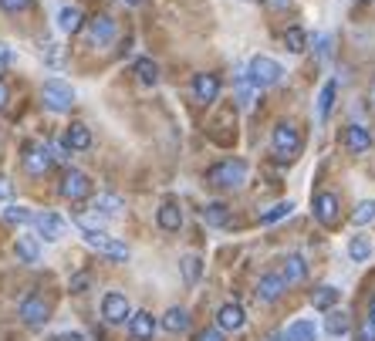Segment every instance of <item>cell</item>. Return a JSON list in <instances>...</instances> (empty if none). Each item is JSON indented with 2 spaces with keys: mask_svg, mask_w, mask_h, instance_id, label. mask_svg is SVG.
<instances>
[{
  "mask_svg": "<svg viewBox=\"0 0 375 341\" xmlns=\"http://www.w3.org/2000/svg\"><path fill=\"white\" fill-rule=\"evenodd\" d=\"M58 193H61L64 200L81 203V200H88V196H92V179H88L81 169H64L61 183H58Z\"/></svg>",
  "mask_w": 375,
  "mask_h": 341,
  "instance_id": "obj_6",
  "label": "cell"
},
{
  "mask_svg": "<svg viewBox=\"0 0 375 341\" xmlns=\"http://www.w3.org/2000/svg\"><path fill=\"white\" fill-rule=\"evenodd\" d=\"M200 217H203L206 227H227L230 223V206L227 203H206L200 210Z\"/></svg>",
  "mask_w": 375,
  "mask_h": 341,
  "instance_id": "obj_23",
  "label": "cell"
},
{
  "mask_svg": "<svg viewBox=\"0 0 375 341\" xmlns=\"http://www.w3.org/2000/svg\"><path fill=\"white\" fill-rule=\"evenodd\" d=\"M75 227H78L81 233H98L102 230V217H98V213H92V217L78 213V217H75Z\"/></svg>",
  "mask_w": 375,
  "mask_h": 341,
  "instance_id": "obj_37",
  "label": "cell"
},
{
  "mask_svg": "<svg viewBox=\"0 0 375 341\" xmlns=\"http://www.w3.org/2000/svg\"><path fill=\"white\" fill-rule=\"evenodd\" d=\"M284 75L281 61H274V58H267V54H257L254 61L247 64V78L254 81V88H270V85H278Z\"/></svg>",
  "mask_w": 375,
  "mask_h": 341,
  "instance_id": "obj_5",
  "label": "cell"
},
{
  "mask_svg": "<svg viewBox=\"0 0 375 341\" xmlns=\"http://www.w3.org/2000/svg\"><path fill=\"white\" fill-rule=\"evenodd\" d=\"M122 4H129V7H136V4H142V0H122Z\"/></svg>",
  "mask_w": 375,
  "mask_h": 341,
  "instance_id": "obj_49",
  "label": "cell"
},
{
  "mask_svg": "<svg viewBox=\"0 0 375 341\" xmlns=\"http://www.w3.org/2000/svg\"><path fill=\"white\" fill-rule=\"evenodd\" d=\"M47 341H85L78 335V331H61V335H54V338H47Z\"/></svg>",
  "mask_w": 375,
  "mask_h": 341,
  "instance_id": "obj_46",
  "label": "cell"
},
{
  "mask_svg": "<svg viewBox=\"0 0 375 341\" xmlns=\"http://www.w3.org/2000/svg\"><path fill=\"white\" fill-rule=\"evenodd\" d=\"M162 328H166L169 335H183V331H189L186 308H169L166 311V314H162Z\"/></svg>",
  "mask_w": 375,
  "mask_h": 341,
  "instance_id": "obj_24",
  "label": "cell"
},
{
  "mask_svg": "<svg viewBox=\"0 0 375 341\" xmlns=\"http://www.w3.org/2000/svg\"><path fill=\"white\" fill-rule=\"evenodd\" d=\"M11 61H14V51H11V47L0 41V75H4V68H7Z\"/></svg>",
  "mask_w": 375,
  "mask_h": 341,
  "instance_id": "obj_42",
  "label": "cell"
},
{
  "mask_svg": "<svg viewBox=\"0 0 375 341\" xmlns=\"http://www.w3.org/2000/svg\"><path fill=\"white\" fill-rule=\"evenodd\" d=\"M81 31H85V44L88 47H109L115 41V34H119V24L109 14H98V17H88Z\"/></svg>",
  "mask_w": 375,
  "mask_h": 341,
  "instance_id": "obj_2",
  "label": "cell"
},
{
  "mask_svg": "<svg viewBox=\"0 0 375 341\" xmlns=\"http://www.w3.org/2000/svg\"><path fill=\"white\" fill-rule=\"evenodd\" d=\"M129 331H132L136 341H153V335H156V318H153L149 311H132Z\"/></svg>",
  "mask_w": 375,
  "mask_h": 341,
  "instance_id": "obj_17",
  "label": "cell"
},
{
  "mask_svg": "<svg viewBox=\"0 0 375 341\" xmlns=\"http://www.w3.org/2000/svg\"><path fill=\"white\" fill-rule=\"evenodd\" d=\"M311 210H314V220H318L321 227H335V223H338V213H342V206H338V196H335V193H318Z\"/></svg>",
  "mask_w": 375,
  "mask_h": 341,
  "instance_id": "obj_10",
  "label": "cell"
},
{
  "mask_svg": "<svg viewBox=\"0 0 375 341\" xmlns=\"http://www.w3.org/2000/svg\"><path fill=\"white\" fill-rule=\"evenodd\" d=\"M14 196V186H11V179L7 176H0V203H7Z\"/></svg>",
  "mask_w": 375,
  "mask_h": 341,
  "instance_id": "obj_43",
  "label": "cell"
},
{
  "mask_svg": "<svg viewBox=\"0 0 375 341\" xmlns=\"http://www.w3.org/2000/svg\"><path fill=\"white\" fill-rule=\"evenodd\" d=\"M136 78H139V85H145V88L159 85V64L153 58H139L136 61Z\"/></svg>",
  "mask_w": 375,
  "mask_h": 341,
  "instance_id": "obj_29",
  "label": "cell"
},
{
  "mask_svg": "<svg viewBox=\"0 0 375 341\" xmlns=\"http://www.w3.org/2000/svg\"><path fill=\"white\" fill-rule=\"evenodd\" d=\"M156 223H159V230H166V233H179V227H183V210H179V206H176L172 200H166L162 206H159Z\"/></svg>",
  "mask_w": 375,
  "mask_h": 341,
  "instance_id": "obj_21",
  "label": "cell"
},
{
  "mask_svg": "<svg viewBox=\"0 0 375 341\" xmlns=\"http://www.w3.org/2000/svg\"><path fill=\"white\" fill-rule=\"evenodd\" d=\"M24 169L31 172V176H44L47 169H51V149L47 145H37V142H31L28 149H24Z\"/></svg>",
  "mask_w": 375,
  "mask_h": 341,
  "instance_id": "obj_11",
  "label": "cell"
},
{
  "mask_svg": "<svg viewBox=\"0 0 375 341\" xmlns=\"http://www.w3.org/2000/svg\"><path fill=\"white\" fill-rule=\"evenodd\" d=\"M7 98H11V88H7V85H4V81H0V109H4V105H7Z\"/></svg>",
  "mask_w": 375,
  "mask_h": 341,
  "instance_id": "obj_47",
  "label": "cell"
},
{
  "mask_svg": "<svg viewBox=\"0 0 375 341\" xmlns=\"http://www.w3.org/2000/svg\"><path fill=\"white\" fill-rule=\"evenodd\" d=\"M372 220H375V200L359 203V210L352 213V223H355V227H369Z\"/></svg>",
  "mask_w": 375,
  "mask_h": 341,
  "instance_id": "obj_36",
  "label": "cell"
},
{
  "mask_svg": "<svg viewBox=\"0 0 375 341\" xmlns=\"http://www.w3.org/2000/svg\"><path fill=\"white\" fill-rule=\"evenodd\" d=\"M17 314H20V321L28 328H44V321L51 318V304H47L41 294H31L20 301V311H17Z\"/></svg>",
  "mask_w": 375,
  "mask_h": 341,
  "instance_id": "obj_7",
  "label": "cell"
},
{
  "mask_svg": "<svg viewBox=\"0 0 375 341\" xmlns=\"http://www.w3.org/2000/svg\"><path fill=\"white\" fill-rule=\"evenodd\" d=\"M64 149H71V152H85V149H92V132H88V125H85V122H71V125H68V132H64Z\"/></svg>",
  "mask_w": 375,
  "mask_h": 341,
  "instance_id": "obj_19",
  "label": "cell"
},
{
  "mask_svg": "<svg viewBox=\"0 0 375 341\" xmlns=\"http://www.w3.org/2000/svg\"><path fill=\"white\" fill-rule=\"evenodd\" d=\"M179 267H183V277H186V284H196V280H200V274H203V261H200L196 253H186V257L179 261Z\"/></svg>",
  "mask_w": 375,
  "mask_h": 341,
  "instance_id": "obj_33",
  "label": "cell"
},
{
  "mask_svg": "<svg viewBox=\"0 0 375 341\" xmlns=\"http://www.w3.org/2000/svg\"><path fill=\"white\" fill-rule=\"evenodd\" d=\"M58 28H61L64 34H78L81 28H85V14H81V7L64 4L61 11H58Z\"/></svg>",
  "mask_w": 375,
  "mask_h": 341,
  "instance_id": "obj_22",
  "label": "cell"
},
{
  "mask_svg": "<svg viewBox=\"0 0 375 341\" xmlns=\"http://www.w3.org/2000/svg\"><path fill=\"white\" fill-rule=\"evenodd\" d=\"M14 253L20 264H37L41 261V247H37V240H31V237H20L14 244Z\"/></svg>",
  "mask_w": 375,
  "mask_h": 341,
  "instance_id": "obj_26",
  "label": "cell"
},
{
  "mask_svg": "<svg viewBox=\"0 0 375 341\" xmlns=\"http://www.w3.org/2000/svg\"><path fill=\"white\" fill-rule=\"evenodd\" d=\"M189 92H193V98H196V102L210 105V102H217V98H220V78H217V75H210V71H203V75L193 78Z\"/></svg>",
  "mask_w": 375,
  "mask_h": 341,
  "instance_id": "obj_12",
  "label": "cell"
},
{
  "mask_svg": "<svg viewBox=\"0 0 375 341\" xmlns=\"http://www.w3.org/2000/svg\"><path fill=\"white\" fill-rule=\"evenodd\" d=\"M102 318H105L109 325H125V321L132 318V304H129V297L119 294V291H109V294L102 297Z\"/></svg>",
  "mask_w": 375,
  "mask_h": 341,
  "instance_id": "obj_8",
  "label": "cell"
},
{
  "mask_svg": "<svg viewBox=\"0 0 375 341\" xmlns=\"http://www.w3.org/2000/svg\"><path fill=\"white\" fill-rule=\"evenodd\" d=\"M4 220L7 223H17V227H24V223H34V213L28 206H4Z\"/></svg>",
  "mask_w": 375,
  "mask_h": 341,
  "instance_id": "obj_34",
  "label": "cell"
},
{
  "mask_svg": "<svg viewBox=\"0 0 375 341\" xmlns=\"http://www.w3.org/2000/svg\"><path fill=\"white\" fill-rule=\"evenodd\" d=\"M355 341H375V321H362L359 328H355Z\"/></svg>",
  "mask_w": 375,
  "mask_h": 341,
  "instance_id": "obj_40",
  "label": "cell"
},
{
  "mask_svg": "<svg viewBox=\"0 0 375 341\" xmlns=\"http://www.w3.org/2000/svg\"><path fill=\"white\" fill-rule=\"evenodd\" d=\"M318 54L321 58H331V37L325 34V37H318Z\"/></svg>",
  "mask_w": 375,
  "mask_h": 341,
  "instance_id": "obj_45",
  "label": "cell"
},
{
  "mask_svg": "<svg viewBox=\"0 0 375 341\" xmlns=\"http://www.w3.org/2000/svg\"><path fill=\"white\" fill-rule=\"evenodd\" d=\"M281 277L287 287L304 284V277H308V261H304L301 253H287V257H284V267H281Z\"/></svg>",
  "mask_w": 375,
  "mask_h": 341,
  "instance_id": "obj_16",
  "label": "cell"
},
{
  "mask_svg": "<svg viewBox=\"0 0 375 341\" xmlns=\"http://www.w3.org/2000/svg\"><path fill=\"white\" fill-rule=\"evenodd\" d=\"M284 47H287L291 54H304V47H308V34H304V28L291 24V28L284 31Z\"/></svg>",
  "mask_w": 375,
  "mask_h": 341,
  "instance_id": "obj_31",
  "label": "cell"
},
{
  "mask_svg": "<svg viewBox=\"0 0 375 341\" xmlns=\"http://www.w3.org/2000/svg\"><path fill=\"white\" fill-rule=\"evenodd\" d=\"M68 287H71V294H85V291L92 287V274H88V270H81V274H75Z\"/></svg>",
  "mask_w": 375,
  "mask_h": 341,
  "instance_id": "obj_38",
  "label": "cell"
},
{
  "mask_svg": "<svg viewBox=\"0 0 375 341\" xmlns=\"http://www.w3.org/2000/svg\"><path fill=\"white\" fill-rule=\"evenodd\" d=\"M247 176H250V166L244 159H220V162H213V166L206 169V183L213 189L234 193V189L247 186Z\"/></svg>",
  "mask_w": 375,
  "mask_h": 341,
  "instance_id": "obj_1",
  "label": "cell"
},
{
  "mask_svg": "<svg viewBox=\"0 0 375 341\" xmlns=\"http://www.w3.org/2000/svg\"><path fill=\"white\" fill-rule=\"evenodd\" d=\"M270 149L281 155V159H294L301 152V132L294 122H278L270 132Z\"/></svg>",
  "mask_w": 375,
  "mask_h": 341,
  "instance_id": "obj_4",
  "label": "cell"
},
{
  "mask_svg": "<svg viewBox=\"0 0 375 341\" xmlns=\"http://www.w3.org/2000/svg\"><path fill=\"white\" fill-rule=\"evenodd\" d=\"M217 325H220V331H240V328L247 325V314H244L240 304L227 301V304H220V311H217Z\"/></svg>",
  "mask_w": 375,
  "mask_h": 341,
  "instance_id": "obj_14",
  "label": "cell"
},
{
  "mask_svg": "<svg viewBox=\"0 0 375 341\" xmlns=\"http://www.w3.org/2000/svg\"><path fill=\"white\" fill-rule=\"evenodd\" d=\"M85 244L92 250H98V253H105L109 261H115V264H125L129 261V247L125 244H119V240H112V237H105V233H85Z\"/></svg>",
  "mask_w": 375,
  "mask_h": 341,
  "instance_id": "obj_9",
  "label": "cell"
},
{
  "mask_svg": "<svg viewBox=\"0 0 375 341\" xmlns=\"http://www.w3.org/2000/svg\"><path fill=\"white\" fill-rule=\"evenodd\" d=\"M348 257H352V261H355V264H365V261H369V257H372V244H369V237H352V240H348Z\"/></svg>",
  "mask_w": 375,
  "mask_h": 341,
  "instance_id": "obj_32",
  "label": "cell"
},
{
  "mask_svg": "<svg viewBox=\"0 0 375 341\" xmlns=\"http://www.w3.org/2000/svg\"><path fill=\"white\" fill-rule=\"evenodd\" d=\"M287 291V284H284L281 274H261V280H257V301H264V304H274L278 297Z\"/></svg>",
  "mask_w": 375,
  "mask_h": 341,
  "instance_id": "obj_13",
  "label": "cell"
},
{
  "mask_svg": "<svg viewBox=\"0 0 375 341\" xmlns=\"http://www.w3.org/2000/svg\"><path fill=\"white\" fill-rule=\"evenodd\" d=\"M335 95H338V85H335V81H325V88L318 95V122H328L331 109H335Z\"/></svg>",
  "mask_w": 375,
  "mask_h": 341,
  "instance_id": "obj_27",
  "label": "cell"
},
{
  "mask_svg": "<svg viewBox=\"0 0 375 341\" xmlns=\"http://www.w3.org/2000/svg\"><path fill=\"white\" fill-rule=\"evenodd\" d=\"M41 58H47V64H58L61 61V51L54 41H41Z\"/></svg>",
  "mask_w": 375,
  "mask_h": 341,
  "instance_id": "obj_39",
  "label": "cell"
},
{
  "mask_svg": "<svg viewBox=\"0 0 375 341\" xmlns=\"http://www.w3.org/2000/svg\"><path fill=\"white\" fill-rule=\"evenodd\" d=\"M345 149H348V152L352 155H365L369 152V149H372V136H369V128H365V125H348V128H345Z\"/></svg>",
  "mask_w": 375,
  "mask_h": 341,
  "instance_id": "obj_15",
  "label": "cell"
},
{
  "mask_svg": "<svg viewBox=\"0 0 375 341\" xmlns=\"http://www.w3.org/2000/svg\"><path fill=\"white\" fill-rule=\"evenodd\" d=\"M193 341H223V331H210V328H206V331H200Z\"/></svg>",
  "mask_w": 375,
  "mask_h": 341,
  "instance_id": "obj_44",
  "label": "cell"
},
{
  "mask_svg": "<svg viewBox=\"0 0 375 341\" xmlns=\"http://www.w3.org/2000/svg\"><path fill=\"white\" fill-rule=\"evenodd\" d=\"M284 217H291V203H274L270 210H264V213H261V223H264V227H270V223H278V220H284Z\"/></svg>",
  "mask_w": 375,
  "mask_h": 341,
  "instance_id": "obj_35",
  "label": "cell"
},
{
  "mask_svg": "<svg viewBox=\"0 0 375 341\" xmlns=\"http://www.w3.org/2000/svg\"><path fill=\"white\" fill-rule=\"evenodd\" d=\"M34 227H37V233L44 237L47 244H54V240L64 237V220L58 217V213H37V217H34Z\"/></svg>",
  "mask_w": 375,
  "mask_h": 341,
  "instance_id": "obj_18",
  "label": "cell"
},
{
  "mask_svg": "<svg viewBox=\"0 0 375 341\" xmlns=\"http://www.w3.org/2000/svg\"><path fill=\"white\" fill-rule=\"evenodd\" d=\"M98 217H109V220H119L125 213V203L119 193H98L95 196V206H92Z\"/></svg>",
  "mask_w": 375,
  "mask_h": 341,
  "instance_id": "obj_20",
  "label": "cell"
},
{
  "mask_svg": "<svg viewBox=\"0 0 375 341\" xmlns=\"http://www.w3.org/2000/svg\"><path fill=\"white\" fill-rule=\"evenodd\" d=\"M325 331H328L331 338H342V335H348V331H352V318H348L345 311H335V308H331L328 321H325Z\"/></svg>",
  "mask_w": 375,
  "mask_h": 341,
  "instance_id": "obj_30",
  "label": "cell"
},
{
  "mask_svg": "<svg viewBox=\"0 0 375 341\" xmlns=\"http://www.w3.org/2000/svg\"><path fill=\"white\" fill-rule=\"evenodd\" d=\"M369 321H375V297L369 301Z\"/></svg>",
  "mask_w": 375,
  "mask_h": 341,
  "instance_id": "obj_48",
  "label": "cell"
},
{
  "mask_svg": "<svg viewBox=\"0 0 375 341\" xmlns=\"http://www.w3.org/2000/svg\"><path fill=\"white\" fill-rule=\"evenodd\" d=\"M41 102L51 112H68L75 105V88L68 81H61V78H47L44 88H41Z\"/></svg>",
  "mask_w": 375,
  "mask_h": 341,
  "instance_id": "obj_3",
  "label": "cell"
},
{
  "mask_svg": "<svg viewBox=\"0 0 375 341\" xmlns=\"http://www.w3.org/2000/svg\"><path fill=\"white\" fill-rule=\"evenodd\" d=\"M284 341H318V328H314V321H294V325H287V331H284Z\"/></svg>",
  "mask_w": 375,
  "mask_h": 341,
  "instance_id": "obj_25",
  "label": "cell"
},
{
  "mask_svg": "<svg viewBox=\"0 0 375 341\" xmlns=\"http://www.w3.org/2000/svg\"><path fill=\"white\" fill-rule=\"evenodd\" d=\"M0 7H4L7 14H20V11L31 7V0H0Z\"/></svg>",
  "mask_w": 375,
  "mask_h": 341,
  "instance_id": "obj_41",
  "label": "cell"
},
{
  "mask_svg": "<svg viewBox=\"0 0 375 341\" xmlns=\"http://www.w3.org/2000/svg\"><path fill=\"white\" fill-rule=\"evenodd\" d=\"M335 304H338V287H331V284H321V287L311 294V308L314 311H331Z\"/></svg>",
  "mask_w": 375,
  "mask_h": 341,
  "instance_id": "obj_28",
  "label": "cell"
}]
</instances>
